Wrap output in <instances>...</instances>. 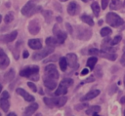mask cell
I'll use <instances>...</instances> for the list:
<instances>
[{"label": "cell", "mask_w": 125, "mask_h": 116, "mask_svg": "<svg viewBox=\"0 0 125 116\" xmlns=\"http://www.w3.org/2000/svg\"><path fill=\"white\" fill-rule=\"evenodd\" d=\"M35 0H29L21 9V14L25 17H31L35 13L39 12L41 10L40 6H36Z\"/></svg>", "instance_id": "6da1fadb"}, {"label": "cell", "mask_w": 125, "mask_h": 116, "mask_svg": "<svg viewBox=\"0 0 125 116\" xmlns=\"http://www.w3.org/2000/svg\"><path fill=\"white\" fill-rule=\"evenodd\" d=\"M44 103L49 106V107H61L65 104L66 102V97H43Z\"/></svg>", "instance_id": "7a4b0ae2"}, {"label": "cell", "mask_w": 125, "mask_h": 116, "mask_svg": "<svg viewBox=\"0 0 125 116\" xmlns=\"http://www.w3.org/2000/svg\"><path fill=\"white\" fill-rule=\"evenodd\" d=\"M105 21L112 27H119L124 23V20L115 13L109 12L105 16Z\"/></svg>", "instance_id": "3957f363"}, {"label": "cell", "mask_w": 125, "mask_h": 116, "mask_svg": "<svg viewBox=\"0 0 125 116\" xmlns=\"http://www.w3.org/2000/svg\"><path fill=\"white\" fill-rule=\"evenodd\" d=\"M54 47H45V48H41L40 50H38L37 52H34V54L32 55V59L34 60H40L43 59L44 58L48 57L49 55H51L54 52Z\"/></svg>", "instance_id": "277c9868"}, {"label": "cell", "mask_w": 125, "mask_h": 116, "mask_svg": "<svg viewBox=\"0 0 125 116\" xmlns=\"http://www.w3.org/2000/svg\"><path fill=\"white\" fill-rule=\"evenodd\" d=\"M75 36L80 40H88L92 36V31L84 26H75Z\"/></svg>", "instance_id": "5b68a950"}, {"label": "cell", "mask_w": 125, "mask_h": 116, "mask_svg": "<svg viewBox=\"0 0 125 116\" xmlns=\"http://www.w3.org/2000/svg\"><path fill=\"white\" fill-rule=\"evenodd\" d=\"M59 76H60L59 71L57 70V67L54 64H49L45 67V70H44V77L45 78H51V79L58 80Z\"/></svg>", "instance_id": "8992f818"}, {"label": "cell", "mask_w": 125, "mask_h": 116, "mask_svg": "<svg viewBox=\"0 0 125 116\" xmlns=\"http://www.w3.org/2000/svg\"><path fill=\"white\" fill-rule=\"evenodd\" d=\"M38 72H39V67L37 65H32V66H27L22 68L20 71V75L22 77H27L29 79L31 76L38 74Z\"/></svg>", "instance_id": "52a82bcc"}, {"label": "cell", "mask_w": 125, "mask_h": 116, "mask_svg": "<svg viewBox=\"0 0 125 116\" xmlns=\"http://www.w3.org/2000/svg\"><path fill=\"white\" fill-rule=\"evenodd\" d=\"M53 33H54V35H55V38L58 40V43H59V44H63V43H64L67 34H66V32L62 31V30L58 26V24H56V25L54 26V28H53Z\"/></svg>", "instance_id": "ba28073f"}, {"label": "cell", "mask_w": 125, "mask_h": 116, "mask_svg": "<svg viewBox=\"0 0 125 116\" xmlns=\"http://www.w3.org/2000/svg\"><path fill=\"white\" fill-rule=\"evenodd\" d=\"M10 95L7 91H4L0 97V107L4 112H7L10 108Z\"/></svg>", "instance_id": "9c48e42d"}, {"label": "cell", "mask_w": 125, "mask_h": 116, "mask_svg": "<svg viewBox=\"0 0 125 116\" xmlns=\"http://www.w3.org/2000/svg\"><path fill=\"white\" fill-rule=\"evenodd\" d=\"M18 36V31L14 30L8 34H4V35H0V42L2 43H10L13 42Z\"/></svg>", "instance_id": "30bf717a"}, {"label": "cell", "mask_w": 125, "mask_h": 116, "mask_svg": "<svg viewBox=\"0 0 125 116\" xmlns=\"http://www.w3.org/2000/svg\"><path fill=\"white\" fill-rule=\"evenodd\" d=\"M66 60H67V65L70 66L71 68H76L78 66V58L77 56L73 53H69L66 55Z\"/></svg>", "instance_id": "8fae6325"}, {"label": "cell", "mask_w": 125, "mask_h": 116, "mask_svg": "<svg viewBox=\"0 0 125 116\" xmlns=\"http://www.w3.org/2000/svg\"><path fill=\"white\" fill-rule=\"evenodd\" d=\"M9 64H10V59H9L8 56L3 51V49L0 48V68L5 69V68L8 67Z\"/></svg>", "instance_id": "7c38bea8"}, {"label": "cell", "mask_w": 125, "mask_h": 116, "mask_svg": "<svg viewBox=\"0 0 125 116\" xmlns=\"http://www.w3.org/2000/svg\"><path fill=\"white\" fill-rule=\"evenodd\" d=\"M28 31L30 34L35 35L40 31V23L38 20L33 19L28 23Z\"/></svg>", "instance_id": "4fadbf2b"}, {"label": "cell", "mask_w": 125, "mask_h": 116, "mask_svg": "<svg viewBox=\"0 0 125 116\" xmlns=\"http://www.w3.org/2000/svg\"><path fill=\"white\" fill-rule=\"evenodd\" d=\"M79 11H80V6H79V4H78L77 2L72 1V2H70V3L68 4V6H67V13H68L70 16H75V15H77V14L79 13Z\"/></svg>", "instance_id": "5bb4252c"}, {"label": "cell", "mask_w": 125, "mask_h": 116, "mask_svg": "<svg viewBox=\"0 0 125 116\" xmlns=\"http://www.w3.org/2000/svg\"><path fill=\"white\" fill-rule=\"evenodd\" d=\"M16 93L20 96H21L25 101H28V102H33L34 101V97L29 95L28 93H26L22 88H17L16 89Z\"/></svg>", "instance_id": "9a60e30c"}, {"label": "cell", "mask_w": 125, "mask_h": 116, "mask_svg": "<svg viewBox=\"0 0 125 116\" xmlns=\"http://www.w3.org/2000/svg\"><path fill=\"white\" fill-rule=\"evenodd\" d=\"M37 109H38V103L32 102L31 104H29V105L25 108V110H24L22 116H31L33 113H35V111H36Z\"/></svg>", "instance_id": "2e32d148"}, {"label": "cell", "mask_w": 125, "mask_h": 116, "mask_svg": "<svg viewBox=\"0 0 125 116\" xmlns=\"http://www.w3.org/2000/svg\"><path fill=\"white\" fill-rule=\"evenodd\" d=\"M100 90H93V91H90L89 93H87L83 97H81V101H85V100H90V99H93L95 98L96 97H98L100 95Z\"/></svg>", "instance_id": "e0dca14e"}, {"label": "cell", "mask_w": 125, "mask_h": 116, "mask_svg": "<svg viewBox=\"0 0 125 116\" xmlns=\"http://www.w3.org/2000/svg\"><path fill=\"white\" fill-rule=\"evenodd\" d=\"M57 80L51 79V78H45L44 77V86L49 90H54L57 87Z\"/></svg>", "instance_id": "ac0fdd59"}, {"label": "cell", "mask_w": 125, "mask_h": 116, "mask_svg": "<svg viewBox=\"0 0 125 116\" xmlns=\"http://www.w3.org/2000/svg\"><path fill=\"white\" fill-rule=\"evenodd\" d=\"M28 46L33 50H40L42 48V43L40 39H30L28 41Z\"/></svg>", "instance_id": "d6986e66"}, {"label": "cell", "mask_w": 125, "mask_h": 116, "mask_svg": "<svg viewBox=\"0 0 125 116\" xmlns=\"http://www.w3.org/2000/svg\"><path fill=\"white\" fill-rule=\"evenodd\" d=\"M99 55L102 58H107L109 60H115L116 58H117V55L115 53H109V52H104V51H100V54Z\"/></svg>", "instance_id": "ffe728a7"}, {"label": "cell", "mask_w": 125, "mask_h": 116, "mask_svg": "<svg viewBox=\"0 0 125 116\" xmlns=\"http://www.w3.org/2000/svg\"><path fill=\"white\" fill-rule=\"evenodd\" d=\"M66 93H67V87L64 86V85L60 84L59 87H58V89H57L56 92H55V96H56V97H60V96L65 95Z\"/></svg>", "instance_id": "44dd1931"}, {"label": "cell", "mask_w": 125, "mask_h": 116, "mask_svg": "<svg viewBox=\"0 0 125 116\" xmlns=\"http://www.w3.org/2000/svg\"><path fill=\"white\" fill-rule=\"evenodd\" d=\"M80 19H81L83 22H85V23H87L88 25H90V26H93V25H94V20H93L92 17L89 16V15H87V14L81 15Z\"/></svg>", "instance_id": "7402d4cb"}, {"label": "cell", "mask_w": 125, "mask_h": 116, "mask_svg": "<svg viewBox=\"0 0 125 116\" xmlns=\"http://www.w3.org/2000/svg\"><path fill=\"white\" fill-rule=\"evenodd\" d=\"M97 61H98V58L96 57H90L88 58V60H87V63H86L87 67L90 68V70H93L95 65H96V63H97Z\"/></svg>", "instance_id": "603a6c76"}, {"label": "cell", "mask_w": 125, "mask_h": 116, "mask_svg": "<svg viewBox=\"0 0 125 116\" xmlns=\"http://www.w3.org/2000/svg\"><path fill=\"white\" fill-rule=\"evenodd\" d=\"M14 77H15V70H14V69H10L8 72H6V73L4 74V80H5L6 82L12 81V80L14 79Z\"/></svg>", "instance_id": "cb8c5ba5"}, {"label": "cell", "mask_w": 125, "mask_h": 116, "mask_svg": "<svg viewBox=\"0 0 125 116\" xmlns=\"http://www.w3.org/2000/svg\"><path fill=\"white\" fill-rule=\"evenodd\" d=\"M59 65H60L61 70H62V71H65V70H66V67H67V60H66V58H65V57L60 58Z\"/></svg>", "instance_id": "d4e9b609"}, {"label": "cell", "mask_w": 125, "mask_h": 116, "mask_svg": "<svg viewBox=\"0 0 125 116\" xmlns=\"http://www.w3.org/2000/svg\"><path fill=\"white\" fill-rule=\"evenodd\" d=\"M121 7V1L120 0H111L109 4V8L111 10H119Z\"/></svg>", "instance_id": "484cf974"}, {"label": "cell", "mask_w": 125, "mask_h": 116, "mask_svg": "<svg viewBox=\"0 0 125 116\" xmlns=\"http://www.w3.org/2000/svg\"><path fill=\"white\" fill-rule=\"evenodd\" d=\"M100 110H101V107H100V106H98V105H93V106H90V107L86 110V114H87V115H92V114H94V113H96V112H100Z\"/></svg>", "instance_id": "4316f807"}, {"label": "cell", "mask_w": 125, "mask_h": 116, "mask_svg": "<svg viewBox=\"0 0 125 116\" xmlns=\"http://www.w3.org/2000/svg\"><path fill=\"white\" fill-rule=\"evenodd\" d=\"M57 44H59V43H58V40L56 38H54V37H48V38H46V45L47 46H49V47H55Z\"/></svg>", "instance_id": "83f0119b"}, {"label": "cell", "mask_w": 125, "mask_h": 116, "mask_svg": "<svg viewBox=\"0 0 125 116\" xmlns=\"http://www.w3.org/2000/svg\"><path fill=\"white\" fill-rule=\"evenodd\" d=\"M91 8H92V11H93L94 15H95L96 17H98L99 14H100V10H101V8H100L98 2H93L92 5H91Z\"/></svg>", "instance_id": "f1b7e54d"}, {"label": "cell", "mask_w": 125, "mask_h": 116, "mask_svg": "<svg viewBox=\"0 0 125 116\" xmlns=\"http://www.w3.org/2000/svg\"><path fill=\"white\" fill-rule=\"evenodd\" d=\"M100 33H101V35L103 37H106V36H108V35L111 34V29L109 27H103Z\"/></svg>", "instance_id": "f546056e"}, {"label": "cell", "mask_w": 125, "mask_h": 116, "mask_svg": "<svg viewBox=\"0 0 125 116\" xmlns=\"http://www.w3.org/2000/svg\"><path fill=\"white\" fill-rule=\"evenodd\" d=\"M59 59V56L58 55H51V57H49L48 58L43 60V63H48V62H54L56 60Z\"/></svg>", "instance_id": "4dcf8cb0"}, {"label": "cell", "mask_w": 125, "mask_h": 116, "mask_svg": "<svg viewBox=\"0 0 125 116\" xmlns=\"http://www.w3.org/2000/svg\"><path fill=\"white\" fill-rule=\"evenodd\" d=\"M13 19H14V14H13L12 12L8 13V14L4 17V21H5L6 23H10V22H12Z\"/></svg>", "instance_id": "1f68e13d"}, {"label": "cell", "mask_w": 125, "mask_h": 116, "mask_svg": "<svg viewBox=\"0 0 125 116\" xmlns=\"http://www.w3.org/2000/svg\"><path fill=\"white\" fill-rule=\"evenodd\" d=\"M42 14H43L46 21L50 22V20L52 19V12L51 11H42Z\"/></svg>", "instance_id": "d6a6232c"}, {"label": "cell", "mask_w": 125, "mask_h": 116, "mask_svg": "<svg viewBox=\"0 0 125 116\" xmlns=\"http://www.w3.org/2000/svg\"><path fill=\"white\" fill-rule=\"evenodd\" d=\"M121 39H122V37H121L120 35H116L114 38H112V39L110 40V46H115V45H117V44L121 41Z\"/></svg>", "instance_id": "836d02e7"}, {"label": "cell", "mask_w": 125, "mask_h": 116, "mask_svg": "<svg viewBox=\"0 0 125 116\" xmlns=\"http://www.w3.org/2000/svg\"><path fill=\"white\" fill-rule=\"evenodd\" d=\"M61 84H62V85H64V86H66V87H69V86H72V84H73V80L70 79V78H65V79L62 80Z\"/></svg>", "instance_id": "e575fe53"}, {"label": "cell", "mask_w": 125, "mask_h": 116, "mask_svg": "<svg viewBox=\"0 0 125 116\" xmlns=\"http://www.w3.org/2000/svg\"><path fill=\"white\" fill-rule=\"evenodd\" d=\"M87 106H88L87 103H79V104H76V105L74 106V109H76V110H81V109L86 108Z\"/></svg>", "instance_id": "d590c367"}, {"label": "cell", "mask_w": 125, "mask_h": 116, "mask_svg": "<svg viewBox=\"0 0 125 116\" xmlns=\"http://www.w3.org/2000/svg\"><path fill=\"white\" fill-rule=\"evenodd\" d=\"M65 28H66V30H67V32H68L69 34H72V33H73V28H72V26L70 25V23L66 22V23H65Z\"/></svg>", "instance_id": "8d00e7d4"}, {"label": "cell", "mask_w": 125, "mask_h": 116, "mask_svg": "<svg viewBox=\"0 0 125 116\" xmlns=\"http://www.w3.org/2000/svg\"><path fill=\"white\" fill-rule=\"evenodd\" d=\"M100 54V51L96 48H91L89 50V55H99Z\"/></svg>", "instance_id": "74e56055"}, {"label": "cell", "mask_w": 125, "mask_h": 116, "mask_svg": "<svg viewBox=\"0 0 125 116\" xmlns=\"http://www.w3.org/2000/svg\"><path fill=\"white\" fill-rule=\"evenodd\" d=\"M27 86L31 89V91H32V92H36V91H37V88H36L35 84H33L32 82H27Z\"/></svg>", "instance_id": "f35d334b"}, {"label": "cell", "mask_w": 125, "mask_h": 116, "mask_svg": "<svg viewBox=\"0 0 125 116\" xmlns=\"http://www.w3.org/2000/svg\"><path fill=\"white\" fill-rule=\"evenodd\" d=\"M96 75H97L99 78L102 77L103 73H102V67H101V66H98V67L96 68Z\"/></svg>", "instance_id": "ab89813d"}, {"label": "cell", "mask_w": 125, "mask_h": 116, "mask_svg": "<svg viewBox=\"0 0 125 116\" xmlns=\"http://www.w3.org/2000/svg\"><path fill=\"white\" fill-rule=\"evenodd\" d=\"M108 5V0H102V9L105 10Z\"/></svg>", "instance_id": "60d3db41"}, {"label": "cell", "mask_w": 125, "mask_h": 116, "mask_svg": "<svg viewBox=\"0 0 125 116\" xmlns=\"http://www.w3.org/2000/svg\"><path fill=\"white\" fill-rule=\"evenodd\" d=\"M116 90H117L116 85H112V86H111V88H110V90H109V95H112L113 93H115V92H116Z\"/></svg>", "instance_id": "b9f144b4"}, {"label": "cell", "mask_w": 125, "mask_h": 116, "mask_svg": "<svg viewBox=\"0 0 125 116\" xmlns=\"http://www.w3.org/2000/svg\"><path fill=\"white\" fill-rule=\"evenodd\" d=\"M93 81H95V77L92 75V76H90L89 78H87L86 80H84L83 83H89V82H93Z\"/></svg>", "instance_id": "7bdbcfd3"}, {"label": "cell", "mask_w": 125, "mask_h": 116, "mask_svg": "<svg viewBox=\"0 0 125 116\" xmlns=\"http://www.w3.org/2000/svg\"><path fill=\"white\" fill-rule=\"evenodd\" d=\"M28 56H29L28 51L24 50V51H23V53H22V58H28Z\"/></svg>", "instance_id": "ee69618b"}, {"label": "cell", "mask_w": 125, "mask_h": 116, "mask_svg": "<svg viewBox=\"0 0 125 116\" xmlns=\"http://www.w3.org/2000/svg\"><path fill=\"white\" fill-rule=\"evenodd\" d=\"M89 73V69L88 68H84L82 71H81V75L82 76H84V75H87Z\"/></svg>", "instance_id": "f6af8a7d"}, {"label": "cell", "mask_w": 125, "mask_h": 116, "mask_svg": "<svg viewBox=\"0 0 125 116\" xmlns=\"http://www.w3.org/2000/svg\"><path fill=\"white\" fill-rule=\"evenodd\" d=\"M120 62H121V64H123V65H125V52H124V54L122 55V57H121V59H120Z\"/></svg>", "instance_id": "bcb514c9"}, {"label": "cell", "mask_w": 125, "mask_h": 116, "mask_svg": "<svg viewBox=\"0 0 125 116\" xmlns=\"http://www.w3.org/2000/svg\"><path fill=\"white\" fill-rule=\"evenodd\" d=\"M16 48H17V50H19V47H18V44H17V46H16ZM14 57H15V58H18V56H17V52H15V51H14Z\"/></svg>", "instance_id": "7dc6e473"}, {"label": "cell", "mask_w": 125, "mask_h": 116, "mask_svg": "<svg viewBox=\"0 0 125 116\" xmlns=\"http://www.w3.org/2000/svg\"><path fill=\"white\" fill-rule=\"evenodd\" d=\"M120 102H121L122 104H124V103H125V97H121V99H120Z\"/></svg>", "instance_id": "c3c4849f"}, {"label": "cell", "mask_w": 125, "mask_h": 116, "mask_svg": "<svg viewBox=\"0 0 125 116\" xmlns=\"http://www.w3.org/2000/svg\"><path fill=\"white\" fill-rule=\"evenodd\" d=\"M7 116H17V115H16V113H14V112H10Z\"/></svg>", "instance_id": "681fc988"}, {"label": "cell", "mask_w": 125, "mask_h": 116, "mask_svg": "<svg viewBox=\"0 0 125 116\" xmlns=\"http://www.w3.org/2000/svg\"><path fill=\"white\" fill-rule=\"evenodd\" d=\"M57 19V21H59V22H61V21H62V18H61V17H57V19Z\"/></svg>", "instance_id": "f907efd6"}, {"label": "cell", "mask_w": 125, "mask_h": 116, "mask_svg": "<svg viewBox=\"0 0 125 116\" xmlns=\"http://www.w3.org/2000/svg\"><path fill=\"white\" fill-rule=\"evenodd\" d=\"M98 24H99V25H102V24H103V19H100V20H99V23H98Z\"/></svg>", "instance_id": "816d5d0a"}, {"label": "cell", "mask_w": 125, "mask_h": 116, "mask_svg": "<svg viewBox=\"0 0 125 116\" xmlns=\"http://www.w3.org/2000/svg\"><path fill=\"white\" fill-rule=\"evenodd\" d=\"M92 116H100V115L98 114V112H96V113H94V114H92Z\"/></svg>", "instance_id": "f5cc1de1"}, {"label": "cell", "mask_w": 125, "mask_h": 116, "mask_svg": "<svg viewBox=\"0 0 125 116\" xmlns=\"http://www.w3.org/2000/svg\"><path fill=\"white\" fill-rule=\"evenodd\" d=\"M2 89H3V86L0 84V94H1V92H2Z\"/></svg>", "instance_id": "db71d44e"}, {"label": "cell", "mask_w": 125, "mask_h": 116, "mask_svg": "<svg viewBox=\"0 0 125 116\" xmlns=\"http://www.w3.org/2000/svg\"><path fill=\"white\" fill-rule=\"evenodd\" d=\"M1 20H2V16L0 15V23H1Z\"/></svg>", "instance_id": "11a10c76"}, {"label": "cell", "mask_w": 125, "mask_h": 116, "mask_svg": "<svg viewBox=\"0 0 125 116\" xmlns=\"http://www.w3.org/2000/svg\"><path fill=\"white\" fill-rule=\"evenodd\" d=\"M60 1H62V2H65V1H67V0H60Z\"/></svg>", "instance_id": "9f6ffc18"}, {"label": "cell", "mask_w": 125, "mask_h": 116, "mask_svg": "<svg viewBox=\"0 0 125 116\" xmlns=\"http://www.w3.org/2000/svg\"><path fill=\"white\" fill-rule=\"evenodd\" d=\"M82 1H83V2H87L88 0H82Z\"/></svg>", "instance_id": "6f0895ef"}, {"label": "cell", "mask_w": 125, "mask_h": 116, "mask_svg": "<svg viewBox=\"0 0 125 116\" xmlns=\"http://www.w3.org/2000/svg\"><path fill=\"white\" fill-rule=\"evenodd\" d=\"M36 116H41V114H37V115H36Z\"/></svg>", "instance_id": "680465c9"}, {"label": "cell", "mask_w": 125, "mask_h": 116, "mask_svg": "<svg viewBox=\"0 0 125 116\" xmlns=\"http://www.w3.org/2000/svg\"><path fill=\"white\" fill-rule=\"evenodd\" d=\"M124 85H125V76H124Z\"/></svg>", "instance_id": "91938a15"}, {"label": "cell", "mask_w": 125, "mask_h": 116, "mask_svg": "<svg viewBox=\"0 0 125 116\" xmlns=\"http://www.w3.org/2000/svg\"><path fill=\"white\" fill-rule=\"evenodd\" d=\"M124 116H125V111H124Z\"/></svg>", "instance_id": "94428289"}, {"label": "cell", "mask_w": 125, "mask_h": 116, "mask_svg": "<svg viewBox=\"0 0 125 116\" xmlns=\"http://www.w3.org/2000/svg\"><path fill=\"white\" fill-rule=\"evenodd\" d=\"M0 116H1V113H0Z\"/></svg>", "instance_id": "6125c7cd"}]
</instances>
